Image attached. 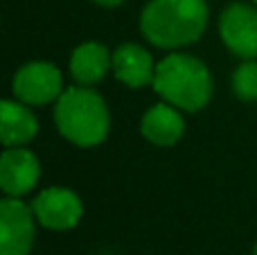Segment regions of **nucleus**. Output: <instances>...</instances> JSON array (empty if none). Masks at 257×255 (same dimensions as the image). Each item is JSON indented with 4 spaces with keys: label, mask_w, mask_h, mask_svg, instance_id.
<instances>
[{
    "label": "nucleus",
    "mask_w": 257,
    "mask_h": 255,
    "mask_svg": "<svg viewBox=\"0 0 257 255\" xmlns=\"http://www.w3.org/2000/svg\"><path fill=\"white\" fill-rule=\"evenodd\" d=\"M208 27L205 0H149L140 14V32L165 50L183 48L203 36Z\"/></svg>",
    "instance_id": "1"
},
{
    "label": "nucleus",
    "mask_w": 257,
    "mask_h": 255,
    "mask_svg": "<svg viewBox=\"0 0 257 255\" xmlns=\"http://www.w3.org/2000/svg\"><path fill=\"white\" fill-rule=\"evenodd\" d=\"M154 90L181 111H201L212 97V77L192 54H169L156 66Z\"/></svg>",
    "instance_id": "2"
},
{
    "label": "nucleus",
    "mask_w": 257,
    "mask_h": 255,
    "mask_svg": "<svg viewBox=\"0 0 257 255\" xmlns=\"http://www.w3.org/2000/svg\"><path fill=\"white\" fill-rule=\"evenodd\" d=\"M54 122L59 134L77 147H95L104 143L111 126L106 102L86 86L63 90L54 106Z\"/></svg>",
    "instance_id": "3"
},
{
    "label": "nucleus",
    "mask_w": 257,
    "mask_h": 255,
    "mask_svg": "<svg viewBox=\"0 0 257 255\" xmlns=\"http://www.w3.org/2000/svg\"><path fill=\"white\" fill-rule=\"evenodd\" d=\"M34 210L18 197L0 201V255H30L34 246Z\"/></svg>",
    "instance_id": "4"
},
{
    "label": "nucleus",
    "mask_w": 257,
    "mask_h": 255,
    "mask_svg": "<svg viewBox=\"0 0 257 255\" xmlns=\"http://www.w3.org/2000/svg\"><path fill=\"white\" fill-rule=\"evenodd\" d=\"M12 90L18 102L30 104V106H43L61 97L63 77L52 63L32 61L14 75Z\"/></svg>",
    "instance_id": "5"
},
{
    "label": "nucleus",
    "mask_w": 257,
    "mask_h": 255,
    "mask_svg": "<svg viewBox=\"0 0 257 255\" xmlns=\"http://www.w3.org/2000/svg\"><path fill=\"white\" fill-rule=\"evenodd\" d=\"M219 32L235 57L255 59L257 57V9L246 3H230L221 12Z\"/></svg>",
    "instance_id": "6"
},
{
    "label": "nucleus",
    "mask_w": 257,
    "mask_h": 255,
    "mask_svg": "<svg viewBox=\"0 0 257 255\" xmlns=\"http://www.w3.org/2000/svg\"><path fill=\"white\" fill-rule=\"evenodd\" d=\"M36 219L50 230H70L84 215L81 199L68 188H48L32 203Z\"/></svg>",
    "instance_id": "7"
},
{
    "label": "nucleus",
    "mask_w": 257,
    "mask_h": 255,
    "mask_svg": "<svg viewBox=\"0 0 257 255\" xmlns=\"http://www.w3.org/2000/svg\"><path fill=\"white\" fill-rule=\"evenodd\" d=\"M39 158L23 147H7L0 158V188L7 197H23L39 183Z\"/></svg>",
    "instance_id": "8"
},
{
    "label": "nucleus",
    "mask_w": 257,
    "mask_h": 255,
    "mask_svg": "<svg viewBox=\"0 0 257 255\" xmlns=\"http://www.w3.org/2000/svg\"><path fill=\"white\" fill-rule=\"evenodd\" d=\"M113 72L128 88H140L154 81V59L142 45L126 43L113 52Z\"/></svg>",
    "instance_id": "9"
},
{
    "label": "nucleus",
    "mask_w": 257,
    "mask_h": 255,
    "mask_svg": "<svg viewBox=\"0 0 257 255\" xmlns=\"http://www.w3.org/2000/svg\"><path fill=\"white\" fill-rule=\"evenodd\" d=\"M140 131L149 143L158 147H169L174 145L185 131V120L181 115V108L172 104H156L145 113L140 122Z\"/></svg>",
    "instance_id": "10"
},
{
    "label": "nucleus",
    "mask_w": 257,
    "mask_h": 255,
    "mask_svg": "<svg viewBox=\"0 0 257 255\" xmlns=\"http://www.w3.org/2000/svg\"><path fill=\"white\" fill-rule=\"evenodd\" d=\"M39 134V120L23 102L5 99L0 104V140L5 147L27 145Z\"/></svg>",
    "instance_id": "11"
},
{
    "label": "nucleus",
    "mask_w": 257,
    "mask_h": 255,
    "mask_svg": "<svg viewBox=\"0 0 257 255\" xmlns=\"http://www.w3.org/2000/svg\"><path fill=\"white\" fill-rule=\"evenodd\" d=\"M113 68V54L102 43H81L70 57V72L81 86H93L104 79V75Z\"/></svg>",
    "instance_id": "12"
},
{
    "label": "nucleus",
    "mask_w": 257,
    "mask_h": 255,
    "mask_svg": "<svg viewBox=\"0 0 257 255\" xmlns=\"http://www.w3.org/2000/svg\"><path fill=\"white\" fill-rule=\"evenodd\" d=\"M232 90L246 102L257 99V59H244V63L232 72Z\"/></svg>",
    "instance_id": "13"
},
{
    "label": "nucleus",
    "mask_w": 257,
    "mask_h": 255,
    "mask_svg": "<svg viewBox=\"0 0 257 255\" xmlns=\"http://www.w3.org/2000/svg\"><path fill=\"white\" fill-rule=\"evenodd\" d=\"M93 3L102 5V7H117V5H122L124 0H93Z\"/></svg>",
    "instance_id": "14"
},
{
    "label": "nucleus",
    "mask_w": 257,
    "mask_h": 255,
    "mask_svg": "<svg viewBox=\"0 0 257 255\" xmlns=\"http://www.w3.org/2000/svg\"><path fill=\"white\" fill-rule=\"evenodd\" d=\"M253 255H257V244H255V248H253Z\"/></svg>",
    "instance_id": "15"
},
{
    "label": "nucleus",
    "mask_w": 257,
    "mask_h": 255,
    "mask_svg": "<svg viewBox=\"0 0 257 255\" xmlns=\"http://www.w3.org/2000/svg\"><path fill=\"white\" fill-rule=\"evenodd\" d=\"M253 3H257V0H253Z\"/></svg>",
    "instance_id": "16"
}]
</instances>
